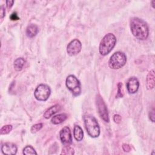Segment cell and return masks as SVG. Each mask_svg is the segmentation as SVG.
<instances>
[{
    "instance_id": "cell-1",
    "label": "cell",
    "mask_w": 155,
    "mask_h": 155,
    "mask_svg": "<svg viewBox=\"0 0 155 155\" xmlns=\"http://www.w3.org/2000/svg\"><path fill=\"white\" fill-rule=\"evenodd\" d=\"M130 29L133 35L139 40H145L149 35L148 26L145 21L137 17L130 19Z\"/></svg>"
},
{
    "instance_id": "cell-2",
    "label": "cell",
    "mask_w": 155,
    "mask_h": 155,
    "mask_svg": "<svg viewBox=\"0 0 155 155\" xmlns=\"http://www.w3.org/2000/svg\"><path fill=\"white\" fill-rule=\"evenodd\" d=\"M84 121L88 134L93 138L97 137L100 134V127L96 119L93 116L88 114L84 116Z\"/></svg>"
},
{
    "instance_id": "cell-3",
    "label": "cell",
    "mask_w": 155,
    "mask_h": 155,
    "mask_svg": "<svg viewBox=\"0 0 155 155\" xmlns=\"http://www.w3.org/2000/svg\"><path fill=\"white\" fill-rule=\"evenodd\" d=\"M116 44V36L111 33H107L101 41L99 51L101 55L105 56L110 53Z\"/></svg>"
},
{
    "instance_id": "cell-4",
    "label": "cell",
    "mask_w": 155,
    "mask_h": 155,
    "mask_svg": "<svg viewBox=\"0 0 155 155\" xmlns=\"http://www.w3.org/2000/svg\"><path fill=\"white\" fill-rule=\"evenodd\" d=\"M127 62V56L125 53L121 51L114 53L108 61V66L113 70L122 68Z\"/></svg>"
},
{
    "instance_id": "cell-5",
    "label": "cell",
    "mask_w": 155,
    "mask_h": 155,
    "mask_svg": "<svg viewBox=\"0 0 155 155\" xmlns=\"http://www.w3.org/2000/svg\"><path fill=\"white\" fill-rule=\"evenodd\" d=\"M65 84L67 88L71 91L74 96H79L81 93V83L78 78L74 75L70 74L66 78Z\"/></svg>"
},
{
    "instance_id": "cell-6",
    "label": "cell",
    "mask_w": 155,
    "mask_h": 155,
    "mask_svg": "<svg viewBox=\"0 0 155 155\" xmlns=\"http://www.w3.org/2000/svg\"><path fill=\"white\" fill-rule=\"evenodd\" d=\"M51 90L50 87L47 85L41 84L35 89L34 96L38 101H45L48 99Z\"/></svg>"
},
{
    "instance_id": "cell-7",
    "label": "cell",
    "mask_w": 155,
    "mask_h": 155,
    "mask_svg": "<svg viewBox=\"0 0 155 155\" xmlns=\"http://www.w3.org/2000/svg\"><path fill=\"white\" fill-rule=\"evenodd\" d=\"M96 105L100 117L107 122H109V115L107 106L100 95L96 96Z\"/></svg>"
},
{
    "instance_id": "cell-8",
    "label": "cell",
    "mask_w": 155,
    "mask_h": 155,
    "mask_svg": "<svg viewBox=\"0 0 155 155\" xmlns=\"http://www.w3.org/2000/svg\"><path fill=\"white\" fill-rule=\"evenodd\" d=\"M82 48V44L78 39L72 40L67 47V52L68 55L72 56L79 53Z\"/></svg>"
},
{
    "instance_id": "cell-9",
    "label": "cell",
    "mask_w": 155,
    "mask_h": 155,
    "mask_svg": "<svg viewBox=\"0 0 155 155\" xmlns=\"http://www.w3.org/2000/svg\"><path fill=\"white\" fill-rule=\"evenodd\" d=\"M59 137L61 142L64 146H70L72 143L71 132L69 127H63L59 132Z\"/></svg>"
},
{
    "instance_id": "cell-10",
    "label": "cell",
    "mask_w": 155,
    "mask_h": 155,
    "mask_svg": "<svg viewBox=\"0 0 155 155\" xmlns=\"http://www.w3.org/2000/svg\"><path fill=\"white\" fill-rule=\"evenodd\" d=\"M139 87V82L135 77L130 78L127 82V88L129 93L134 94L136 93Z\"/></svg>"
},
{
    "instance_id": "cell-11",
    "label": "cell",
    "mask_w": 155,
    "mask_h": 155,
    "mask_svg": "<svg viewBox=\"0 0 155 155\" xmlns=\"http://www.w3.org/2000/svg\"><path fill=\"white\" fill-rule=\"evenodd\" d=\"M1 151L4 154L15 155L17 153V147L13 143L5 142L2 145Z\"/></svg>"
},
{
    "instance_id": "cell-12",
    "label": "cell",
    "mask_w": 155,
    "mask_h": 155,
    "mask_svg": "<svg viewBox=\"0 0 155 155\" xmlns=\"http://www.w3.org/2000/svg\"><path fill=\"white\" fill-rule=\"evenodd\" d=\"M61 109V107L59 104H56V105H54L53 106H51V107L48 108L45 111V113H44V117L45 119H49L53 115H54L57 112L60 111Z\"/></svg>"
},
{
    "instance_id": "cell-13",
    "label": "cell",
    "mask_w": 155,
    "mask_h": 155,
    "mask_svg": "<svg viewBox=\"0 0 155 155\" xmlns=\"http://www.w3.org/2000/svg\"><path fill=\"white\" fill-rule=\"evenodd\" d=\"M154 70L152 69L149 71L147 74L146 82H147V87L148 90H151L154 87Z\"/></svg>"
},
{
    "instance_id": "cell-14",
    "label": "cell",
    "mask_w": 155,
    "mask_h": 155,
    "mask_svg": "<svg viewBox=\"0 0 155 155\" xmlns=\"http://www.w3.org/2000/svg\"><path fill=\"white\" fill-rule=\"evenodd\" d=\"M39 29L36 24H31L26 28V35L28 38H32L35 37L38 33Z\"/></svg>"
},
{
    "instance_id": "cell-15",
    "label": "cell",
    "mask_w": 155,
    "mask_h": 155,
    "mask_svg": "<svg viewBox=\"0 0 155 155\" xmlns=\"http://www.w3.org/2000/svg\"><path fill=\"white\" fill-rule=\"evenodd\" d=\"M73 136L77 141H81L84 137V132L81 127L76 125L74 127Z\"/></svg>"
},
{
    "instance_id": "cell-16",
    "label": "cell",
    "mask_w": 155,
    "mask_h": 155,
    "mask_svg": "<svg viewBox=\"0 0 155 155\" xmlns=\"http://www.w3.org/2000/svg\"><path fill=\"white\" fill-rule=\"evenodd\" d=\"M67 116L64 113H62V114H57L56 116H54L51 120V122L52 124L57 125V124H60L61 123H62L63 122H64L66 119H67Z\"/></svg>"
},
{
    "instance_id": "cell-17",
    "label": "cell",
    "mask_w": 155,
    "mask_h": 155,
    "mask_svg": "<svg viewBox=\"0 0 155 155\" xmlns=\"http://www.w3.org/2000/svg\"><path fill=\"white\" fill-rule=\"evenodd\" d=\"M25 63V61L23 58H18L15 60L13 66L14 68L16 71H19L22 70L24 64Z\"/></svg>"
},
{
    "instance_id": "cell-18",
    "label": "cell",
    "mask_w": 155,
    "mask_h": 155,
    "mask_svg": "<svg viewBox=\"0 0 155 155\" xmlns=\"http://www.w3.org/2000/svg\"><path fill=\"white\" fill-rule=\"evenodd\" d=\"M23 154L25 155H28V154H37V153L36 152L35 150L33 147H32L30 145H27L23 149Z\"/></svg>"
},
{
    "instance_id": "cell-19",
    "label": "cell",
    "mask_w": 155,
    "mask_h": 155,
    "mask_svg": "<svg viewBox=\"0 0 155 155\" xmlns=\"http://www.w3.org/2000/svg\"><path fill=\"white\" fill-rule=\"evenodd\" d=\"M61 154H70L73 155L74 154V151L73 148L70 147V146H65L62 150L61 153Z\"/></svg>"
},
{
    "instance_id": "cell-20",
    "label": "cell",
    "mask_w": 155,
    "mask_h": 155,
    "mask_svg": "<svg viewBox=\"0 0 155 155\" xmlns=\"http://www.w3.org/2000/svg\"><path fill=\"white\" fill-rule=\"evenodd\" d=\"M12 125H4L0 130L1 134H8L12 130Z\"/></svg>"
},
{
    "instance_id": "cell-21",
    "label": "cell",
    "mask_w": 155,
    "mask_h": 155,
    "mask_svg": "<svg viewBox=\"0 0 155 155\" xmlns=\"http://www.w3.org/2000/svg\"><path fill=\"white\" fill-rule=\"evenodd\" d=\"M43 127V124L42 123H38V124H36L35 125H33L30 129L31 133H35L36 132H38V131H39Z\"/></svg>"
},
{
    "instance_id": "cell-22",
    "label": "cell",
    "mask_w": 155,
    "mask_h": 155,
    "mask_svg": "<svg viewBox=\"0 0 155 155\" xmlns=\"http://www.w3.org/2000/svg\"><path fill=\"white\" fill-rule=\"evenodd\" d=\"M123 95H124V93L122 91V84L121 82H119L117 84V93L116 97L117 98L122 97Z\"/></svg>"
},
{
    "instance_id": "cell-23",
    "label": "cell",
    "mask_w": 155,
    "mask_h": 155,
    "mask_svg": "<svg viewBox=\"0 0 155 155\" xmlns=\"http://www.w3.org/2000/svg\"><path fill=\"white\" fill-rule=\"evenodd\" d=\"M10 18L12 21H17V20H19V18L18 17L16 12H13L11 14L10 16Z\"/></svg>"
},
{
    "instance_id": "cell-24",
    "label": "cell",
    "mask_w": 155,
    "mask_h": 155,
    "mask_svg": "<svg viewBox=\"0 0 155 155\" xmlns=\"http://www.w3.org/2000/svg\"><path fill=\"white\" fill-rule=\"evenodd\" d=\"M113 120L115 123H120L121 121V116L119 114H114L113 116Z\"/></svg>"
},
{
    "instance_id": "cell-25",
    "label": "cell",
    "mask_w": 155,
    "mask_h": 155,
    "mask_svg": "<svg viewBox=\"0 0 155 155\" xmlns=\"http://www.w3.org/2000/svg\"><path fill=\"white\" fill-rule=\"evenodd\" d=\"M122 149L125 152H129L131 150V147L130 145L127 143H124L122 145Z\"/></svg>"
},
{
    "instance_id": "cell-26",
    "label": "cell",
    "mask_w": 155,
    "mask_h": 155,
    "mask_svg": "<svg viewBox=\"0 0 155 155\" xmlns=\"http://www.w3.org/2000/svg\"><path fill=\"white\" fill-rule=\"evenodd\" d=\"M149 117L150 119L154 122V109L153 108V110H151L150 113H149Z\"/></svg>"
},
{
    "instance_id": "cell-27",
    "label": "cell",
    "mask_w": 155,
    "mask_h": 155,
    "mask_svg": "<svg viewBox=\"0 0 155 155\" xmlns=\"http://www.w3.org/2000/svg\"><path fill=\"white\" fill-rule=\"evenodd\" d=\"M5 8H4V7L3 5H1V10H0L1 19H2V18L5 16Z\"/></svg>"
},
{
    "instance_id": "cell-28",
    "label": "cell",
    "mask_w": 155,
    "mask_h": 155,
    "mask_svg": "<svg viewBox=\"0 0 155 155\" xmlns=\"http://www.w3.org/2000/svg\"><path fill=\"white\" fill-rule=\"evenodd\" d=\"M6 5H7V7L8 8H10L12 7V5H13V3H14V1H11V0H10V1H6Z\"/></svg>"
},
{
    "instance_id": "cell-29",
    "label": "cell",
    "mask_w": 155,
    "mask_h": 155,
    "mask_svg": "<svg viewBox=\"0 0 155 155\" xmlns=\"http://www.w3.org/2000/svg\"><path fill=\"white\" fill-rule=\"evenodd\" d=\"M154 3H155V1H154V0H153V1H151L152 6H153V8H155V7H154Z\"/></svg>"
}]
</instances>
